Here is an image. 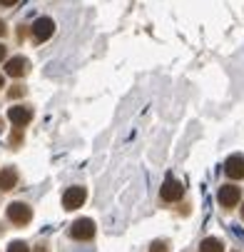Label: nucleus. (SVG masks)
<instances>
[{
    "instance_id": "20e7f679",
    "label": "nucleus",
    "mask_w": 244,
    "mask_h": 252,
    "mask_svg": "<svg viewBox=\"0 0 244 252\" xmlns=\"http://www.w3.org/2000/svg\"><path fill=\"white\" fill-rule=\"evenodd\" d=\"M182 195H185V185L180 183V180H174V177H167L164 183H162L160 197H162L164 202H177V200H182Z\"/></svg>"
},
{
    "instance_id": "ddd939ff",
    "label": "nucleus",
    "mask_w": 244,
    "mask_h": 252,
    "mask_svg": "<svg viewBox=\"0 0 244 252\" xmlns=\"http://www.w3.org/2000/svg\"><path fill=\"white\" fill-rule=\"evenodd\" d=\"M150 252H167V242H152Z\"/></svg>"
},
{
    "instance_id": "423d86ee",
    "label": "nucleus",
    "mask_w": 244,
    "mask_h": 252,
    "mask_svg": "<svg viewBox=\"0 0 244 252\" xmlns=\"http://www.w3.org/2000/svg\"><path fill=\"white\" fill-rule=\"evenodd\" d=\"M8 120L15 125V127H25L30 120H32V110L30 107H25V105H13L10 110H8Z\"/></svg>"
},
{
    "instance_id": "4468645a",
    "label": "nucleus",
    "mask_w": 244,
    "mask_h": 252,
    "mask_svg": "<svg viewBox=\"0 0 244 252\" xmlns=\"http://www.w3.org/2000/svg\"><path fill=\"white\" fill-rule=\"evenodd\" d=\"M10 97H20V95H25V88H20V85H13V90L8 93Z\"/></svg>"
},
{
    "instance_id": "dca6fc26",
    "label": "nucleus",
    "mask_w": 244,
    "mask_h": 252,
    "mask_svg": "<svg viewBox=\"0 0 244 252\" xmlns=\"http://www.w3.org/2000/svg\"><path fill=\"white\" fill-rule=\"evenodd\" d=\"M5 53H8V48H5L3 43H0V63H3V60H5Z\"/></svg>"
},
{
    "instance_id": "0eeeda50",
    "label": "nucleus",
    "mask_w": 244,
    "mask_h": 252,
    "mask_svg": "<svg viewBox=\"0 0 244 252\" xmlns=\"http://www.w3.org/2000/svg\"><path fill=\"white\" fill-rule=\"evenodd\" d=\"M217 200H219L222 207H234L242 200V190L237 185H222L219 192H217Z\"/></svg>"
},
{
    "instance_id": "6e6552de",
    "label": "nucleus",
    "mask_w": 244,
    "mask_h": 252,
    "mask_svg": "<svg viewBox=\"0 0 244 252\" xmlns=\"http://www.w3.org/2000/svg\"><path fill=\"white\" fill-rule=\"evenodd\" d=\"M224 175L232 180H244V158L242 155H232L224 160Z\"/></svg>"
},
{
    "instance_id": "f8f14e48",
    "label": "nucleus",
    "mask_w": 244,
    "mask_h": 252,
    "mask_svg": "<svg viewBox=\"0 0 244 252\" xmlns=\"http://www.w3.org/2000/svg\"><path fill=\"white\" fill-rule=\"evenodd\" d=\"M8 252H30V247H27L23 240H13V242L8 245Z\"/></svg>"
},
{
    "instance_id": "f257e3e1",
    "label": "nucleus",
    "mask_w": 244,
    "mask_h": 252,
    "mask_svg": "<svg viewBox=\"0 0 244 252\" xmlns=\"http://www.w3.org/2000/svg\"><path fill=\"white\" fill-rule=\"evenodd\" d=\"M8 220L13 222V225H27L30 220H32V210H30V205H25V202H10L8 205Z\"/></svg>"
},
{
    "instance_id": "f03ea898",
    "label": "nucleus",
    "mask_w": 244,
    "mask_h": 252,
    "mask_svg": "<svg viewBox=\"0 0 244 252\" xmlns=\"http://www.w3.org/2000/svg\"><path fill=\"white\" fill-rule=\"evenodd\" d=\"M85 200H87V190L80 188V185H73V188H67L65 195H62V207L65 210H78V207L85 205Z\"/></svg>"
},
{
    "instance_id": "39448f33",
    "label": "nucleus",
    "mask_w": 244,
    "mask_h": 252,
    "mask_svg": "<svg viewBox=\"0 0 244 252\" xmlns=\"http://www.w3.org/2000/svg\"><path fill=\"white\" fill-rule=\"evenodd\" d=\"M70 235L75 240H92L95 237V222L90 218H82V220H75L73 227H70Z\"/></svg>"
},
{
    "instance_id": "6ab92c4d",
    "label": "nucleus",
    "mask_w": 244,
    "mask_h": 252,
    "mask_svg": "<svg viewBox=\"0 0 244 252\" xmlns=\"http://www.w3.org/2000/svg\"><path fill=\"white\" fill-rule=\"evenodd\" d=\"M242 218H244V202H242Z\"/></svg>"
},
{
    "instance_id": "7ed1b4c3",
    "label": "nucleus",
    "mask_w": 244,
    "mask_h": 252,
    "mask_svg": "<svg viewBox=\"0 0 244 252\" xmlns=\"http://www.w3.org/2000/svg\"><path fill=\"white\" fill-rule=\"evenodd\" d=\"M53 32H55V20H53V18H38V20L32 23V40H35V43L50 40Z\"/></svg>"
},
{
    "instance_id": "9d476101",
    "label": "nucleus",
    "mask_w": 244,
    "mask_h": 252,
    "mask_svg": "<svg viewBox=\"0 0 244 252\" xmlns=\"http://www.w3.org/2000/svg\"><path fill=\"white\" fill-rule=\"evenodd\" d=\"M15 188H18V170L15 167H3V172H0V190L10 192Z\"/></svg>"
},
{
    "instance_id": "9b49d317",
    "label": "nucleus",
    "mask_w": 244,
    "mask_h": 252,
    "mask_svg": "<svg viewBox=\"0 0 244 252\" xmlns=\"http://www.w3.org/2000/svg\"><path fill=\"white\" fill-rule=\"evenodd\" d=\"M199 252H224V247H222V242L217 237H207V240H202Z\"/></svg>"
},
{
    "instance_id": "1a4fd4ad",
    "label": "nucleus",
    "mask_w": 244,
    "mask_h": 252,
    "mask_svg": "<svg viewBox=\"0 0 244 252\" xmlns=\"http://www.w3.org/2000/svg\"><path fill=\"white\" fill-rule=\"evenodd\" d=\"M27 67H30V63H27L23 55H15V58H10V60L5 63V73H8L10 78H23V75L27 73Z\"/></svg>"
},
{
    "instance_id": "a211bd4d",
    "label": "nucleus",
    "mask_w": 244,
    "mask_h": 252,
    "mask_svg": "<svg viewBox=\"0 0 244 252\" xmlns=\"http://www.w3.org/2000/svg\"><path fill=\"white\" fill-rule=\"evenodd\" d=\"M5 88V80H3V75H0V90H3Z\"/></svg>"
},
{
    "instance_id": "f3484780",
    "label": "nucleus",
    "mask_w": 244,
    "mask_h": 252,
    "mask_svg": "<svg viewBox=\"0 0 244 252\" xmlns=\"http://www.w3.org/2000/svg\"><path fill=\"white\" fill-rule=\"evenodd\" d=\"M5 32H8V28H5V23H3V20H0V38H3Z\"/></svg>"
},
{
    "instance_id": "2eb2a0df",
    "label": "nucleus",
    "mask_w": 244,
    "mask_h": 252,
    "mask_svg": "<svg viewBox=\"0 0 244 252\" xmlns=\"http://www.w3.org/2000/svg\"><path fill=\"white\" fill-rule=\"evenodd\" d=\"M18 3H20V0H0V8H13Z\"/></svg>"
}]
</instances>
